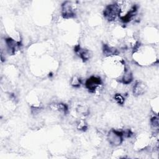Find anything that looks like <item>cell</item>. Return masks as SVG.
<instances>
[{
    "label": "cell",
    "mask_w": 159,
    "mask_h": 159,
    "mask_svg": "<svg viewBox=\"0 0 159 159\" xmlns=\"http://www.w3.org/2000/svg\"><path fill=\"white\" fill-rule=\"evenodd\" d=\"M120 7L118 3H113L107 5L103 12L104 17L108 21H114L118 16H120Z\"/></svg>",
    "instance_id": "1"
},
{
    "label": "cell",
    "mask_w": 159,
    "mask_h": 159,
    "mask_svg": "<svg viewBox=\"0 0 159 159\" xmlns=\"http://www.w3.org/2000/svg\"><path fill=\"white\" fill-rule=\"evenodd\" d=\"M124 131L117 130L112 129L107 135V140L110 144L114 146H118L120 145L124 140Z\"/></svg>",
    "instance_id": "2"
},
{
    "label": "cell",
    "mask_w": 159,
    "mask_h": 159,
    "mask_svg": "<svg viewBox=\"0 0 159 159\" xmlns=\"http://www.w3.org/2000/svg\"><path fill=\"white\" fill-rule=\"evenodd\" d=\"M102 81L99 76H92L85 82V87L91 93H94L102 84Z\"/></svg>",
    "instance_id": "3"
},
{
    "label": "cell",
    "mask_w": 159,
    "mask_h": 159,
    "mask_svg": "<svg viewBox=\"0 0 159 159\" xmlns=\"http://www.w3.org/2000/svg\"><path fill=\"white\" fill-rule=\"evenodd\" d=\"M5 43L7 52L11 55H15L19 50H20L21 43L11 37H7L5 39Z\"/></svg>",
    "instance_id": "4"
},
{
    "label": "cell",
    "mask_w": 159,
    "mask_h": 159,
    "mask_svg": "<svg viewBox=\"0 0 159 159\" xmlns=\"http://www.w3.org/2000/svg\"><path fill=\"white\" fill-rule=\"evenodd\" d=\"M71 2L65 1L61 5V15L65 19H70L75 16V11Z\"/></svg>",
    "instance_id": "5"
},
{
    "label": "cell",
    "mask_w": 159,
    "mask_h": 159,
    "mask_svg": "<svg viewBox=\"0 0 159 159\" xmlns=\"http://www.w3.org/2000/svg\"><path fill=\"white\" fill-rule=\"evenodd\" d=\"M147 90L146 86L144 83L140 81H137L135 83L133 86V94L135 96H140L142 95L145 93Z\"/></svg>",
    "instance_id": "6"
},
{
    "label": "cell",
    "mask_w": 159,
    "mask_h": 159,
    "mask_svg": "<svg viewBox=\"0 0 159 159\" xmlns=\"http://www.w3.org/2000/svg\"><path fill=\"white\" fill-rule=\"evenodd\" d=\"M75 52L76 53H77L79 57L84 61H86L88 60L90 58V53L89 52L88 50L86 49H82L81 48L80 46L79 45L75 46Z\"/></svg>",
    "instance_id": "7"
},
{
    "label": "cell",
    "mask_w": 159,
    "mask_h": 159,
    "mask_svg": "<svg viewBox=\"0 0 159 159\" xmlns=\"http://www.w3.org/2000/svg\"><path fill=\"white\" fill-rule=\"evenodd\" d=\"M132 80H133V75L132 72L129 69L125 68L124 74L120 80L121 83H122L124 84H129L132 81Z\"/></svg>",
    "instance_id": "8"
},
{
    "label": "cell",
    "mask_w": 159,
    "mask_h": 159,
    "mask_svg": "<svg viewBox=\"0 0 159 159\" xmlns=\"http://www.w3.org/2000/svg\"><path fill=\"white\" fill-rule=\"evenodd\" d=\"M102 49H103L102 50H103L104 54L106 55H107V56L116 55L119 53L116 48H115L112 47H111L107 44H104Z\"/></svg>",
    "instance_id": "9"
},
{
    "label": "cell",
    "mask_w": 159,
    "mask_h": 159,
    "mask_svg": "<svg viewBox=\"0 0 159 159\" xmlns=\"http://www.w3.org/2000/svg\"><path fill=\"white\" fill-rule=\"evenodd\" d=\"M54 109L56 110H58V111L66 113L68 108V106L66 104L58 103V104H55Z\"/></svg>",
    "instance_id": "10"
},
{
    "label": "cell",
    "mask_w": 159,
    "mask_h": 159,
    "mask_svg": "<svg viewBox=\"0 0 159 159\" xmlns=\"http://www.w3.org/2000/svg\"><path fill=\"white\" fill-rule=\"evenodd\" d=\"M71 84L73 87L78 88L81 84V80L76 76H73L71 81Z\"/></svg>",
    "instance_id": "11"
},
{
    "label": "cell",
    "mask_w": 159,
    "mask_h": 159,
    "mask_svg": "<svg viewBox=\"0 0 159 159\" xmlns=\"http://www.w3.org/2000/svg\"><path fill=\"white\" fill-rule=\"evenodd\" d=\"M114 98L115 101L117 102V103L120 104V105H122L124 103L125 99H124V96L120 94H119V93L116 94L114 95Z\"/></svg>",
    "instance_id": "12"
},
{
    "label": "cell",
    "mask_w": 159,
    "mask_h": 159,
    "mask_svg": "<svg viewBox=\"0 0 159 159\" xmlns=\"http://www.w3.org/2000/svg\"><path fill=\"white\" fill-rule=\"evenodd\" d=\"M150 122L152 127L157 130L158 129V118L156 116L152 117L150 119Z\"/></svg>",
    "instance_id": "13"
},
{
    "label": "cell",
    "mask_w": 159,
    "mask_h": 159,
    "mask_svg": "<svg viewBox=\"0 0 159 159\" xmlns=\"http://www.w3.org/2000/svg\"><path fill=\"white\" fill-rule=\"evenodd\" d=\"M77 111H78L79 113H80V114H81L82 115H84V116L88 115V114L89 112V111H88V108L84 106H78V107L77 108Z\"/></svg>",
    "instance_id": "14"
},
{
    "label": "cell",
    "mask_w": 159,
    "mask_h": 159,
    "mask_svg": "<svg viewBox=\"0 0 159 159\" xmlns=\"http://www.w3.org/2000/svg\"><path fill=\"white\" fill-rule=\"evenodd\" d=\"M78 128L80 130L85 131L87 129V125L84 121H80L78 125Z\"/></svg>",
    "instance_id": "15"
}]
</instances>
